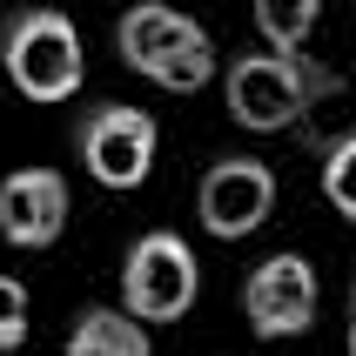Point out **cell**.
Here are the masks:
<instances>
[{
  "mask_svg": "<svg viewBox=\"0 0 356 356\" xmlns=\"http://www.w3.org/2000/svg\"><path fill=\"white\" fill-rule=\"evenodd\" d=\"M202 269L188 256V242L168 236V229H148V236L128 249L121 262V309H135L141 323H175L195 309Z\"/></svg>",
  "mask_w": 356,
  "mask_h": 356,
  "instance_id": "cell-3",
  "label": "cell"
},
{
  "mask_svg": "<svg viewBox=\"0 0 356 356\" xmlns=\"http://www.w3.org/2000/svg\"><path fill=\"white\" fill-rule=\"evenodd\" d=\"M209 74H216V40H209V34H195L188 47H175L168 60H155V67H148V81H155V88H168V95H195Z\"/></svg>",
  "mask_w": 356,
  "mask_h": 356,
  "instance_id": "cell-11",
  "label": "cell"
},
{
  "mask_svg": "<svg viewBox=\"0 0 356 356\" xmlns=\"http://www.w3.org/2000/svg\"><path fill=\"white\" fill-rule=\"evenodd\" d=\"M350 343H356V296H350Z\"/></svg>",
  "mask_w": 356,
  "mask_h": 356,
  "instance_id": "cell-14",
  "label": "cell"
},
{
  "mask_svg": "<svg viewBox=\"0 0 356 356\" xmlns=\"http://www.w3.org/2000/svg\"><path fill=\"white\" fill-rule=\"evenodd\" d=\"M67 356H155L148 343V323L135 309H81L74 330H67Z\"/></svg>",
  "mask_w": 356,
  "mask_h": 356,
  "instance_id": "cell-9",
  "label": "cell"
},
{
  "mask_svg": "<svg viewBox=\"0 0 356 356\" xmlns=\"http://www.w3.org/2000/svg\"><path fill=\"white\" fill-rule=\"evenodd\" d=\"M316 262L309 256H269L249 269V282H242V316H249V330L256 337H302L309 323H316Z\"/></svg>",
  "mask_w": 356,
  "mask_h": 356,
  "instance_id": "cell-6",
  "label": "cell"
},
{
  "mask_svg": "<svg viewBox=\"0 0 356 356\" xmlns=\"http://www.w3.org/2000/svg\"><path fill=\"white\" fill-rule=\"evenodd\" d=\"M269 209H276V175H269V161H256V155L209 161V175H202V188H195V216H202V229H209L216 242L256 236L262 222H269Z\"/></svg>",
  "mask_w": 356,
  "mask_h": 356,
  "instance_id": "cell-5",
  "label": "cell"
},
{
  "mask_svg": "<svg viewBox=\"0 0 356 356\" xmlns=\"http://www.w3.org/2000/svg\"><path fill=\"white\" fill-rule=\"evenodd\" d=\"M323 195L356 222V135H337V141H330V155H323Z\"/></svg>",
  "mask_w": 356,
  "mask_h": 356,
  "instance_id": "cell-12",
  "label": "cell"
},
{
  "mask_svg": "<svg viewBox=\"0 0 356 356\" xmlns=\"http://www.w3.org/2000/svg\"><path fill=\"white\" fill-rule=\"evenodd\" d=\"M0 60H7V81L27 101H67L81 88V74H88L74 20L54 14V7H20L0 27Z\"/></svg>",
  "mask_w": 356,
  "mask_h": 356,
  "instance_id": "cell-2",
  "label": "cell"
},
{
  "mask_svg": "<svg viewBox=\"0 0 356 356\" xmlns=\"http://www.w3.org/2000/svg\"><path fill=\"white\" fill-rule=\"evenodd\" d=\"M316 14H323V0H256V34H262V47L296 54L316 34Z\"/></svg>",
  "mask_w": 356,
  "mask_h": 356,
  "instance_id": "cell-10",
  "label": "cell"
},
{
  "mask_svg": "<svg viewBox=\"0 0 356 356\" xmlns=\"http://www.w3.org/2000/svg\"><path fill=\"white\" fill-rule=\"evenodd\" d=\"M20 343H27V289L0 276V356H20Z\"/></svg>",
  "mask_w": 356,
  "mask_h": 356,
  "instance_id": "cell-13",
  "label": "cell"
},
{
  "mask_svg": "<svg viewBox=\"0 0 356 356\" xmlns=\"http://www.w3.org/2000/svg\"><path fill=\"white\" fill-rule=\"evenodd\" d=\"M202 27L181 7H161V0H141V7H128V14L115 20V54L121 67H135V74H148L155 60H168L175 47H188Z\"/></svg>",
  "mask_w": 356,
  "mask_h": 356,
  "instance_id": "cell-8",
  "label": "cell"
},
{
  "mask_svg": "<svg viewBox=\"0 0 356 356\" xmlns=\"http://www.w3.org/2000/svg\"><path fill=\"white\" fill-rule=\"evenodd\" d=\"M67 229V175L60 168H14L0 181V236L14 249H47Z\"/></svg>",
  "mask_w": 356,
  "mask_h": 356,
  "instance_id": "cell-7",
  "label": "cell"
},
{
  "mask_svg": "<svg viewBox=\"0 0 356 356\" xmlns=\"http://www.w3.org/2000/svg\"><path fill=\"white\" fill-rule=\"evenodd\" d=\"M337 88V74H323L316 60L302 54H236L229 60V74H222V95H229V115L249 128V135H282V128H296L309 121L323 95Z\"/></svg>",
  "mask_w": 356,
  "mask_h": 356,
  "instance_id": "cell-1",
  "label": "cell"
},
{
  "mask_svg": "<svg viewBox=\"0 0 356 356\" xmlns=\"http://www.w3.org/2000/svg\"><path fill=\"white\" fill-rule=\"evenodd\" d=\"M81 161L101 188H141L148 168H155V148H161V128L148 108H128V101H101L95 115L81 121L74 135Z\"/></svg>",
  "mask_w": 356,
  "mask_h": 356,
  "instance_id": "cell-4",
  "label": "cell"
}]
</instances>
